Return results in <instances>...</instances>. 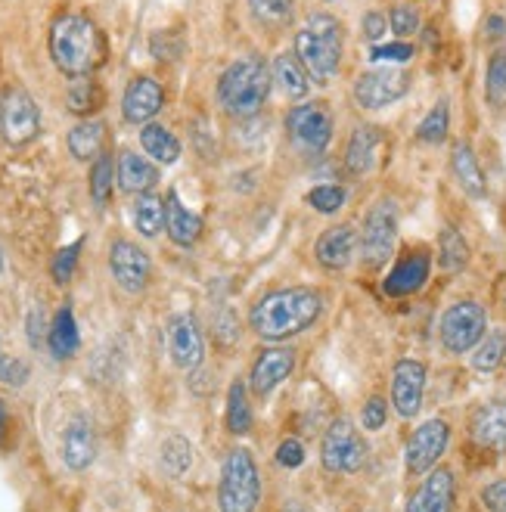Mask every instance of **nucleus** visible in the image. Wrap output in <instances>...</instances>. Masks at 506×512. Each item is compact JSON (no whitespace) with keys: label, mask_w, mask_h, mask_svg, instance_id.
<instances>
[{"label":"nucleus","mask_w":506,"mask_h":512,"mask_svg":"<svg viewBox=\"0 0 506 512\" xmlns=\"http://www.w3.org/2000/svg\"><path fill=\"white\" fill-rule=\"evenodd\" d=\"M423 391H426V367L420 360H398L392 373V407L401 419H413L423 407Z\"/></svg>","instance_id":"obj_15"},{"label":"nucleus","mask_w":506,"mask_h":512,"mask_svg":"<svg viewBox=\"0 0 506 512\" xmlns=\"http://www.w3.org/2000/svg\"><path fill=\"white\" fill-rule=\"evenodd\" d=\"M215 339L221 345H227V348L240 342V320H236L233 308H221L218 311V317H215Z\"/></svg>","instance_id":"obj_44"},{"label":"nucleus","mask_w":506,"mask_h":512,"mask_svg":"<svg viewBox=\"0 0 506 512\" xmlns=\"http://www.w3.org/2000/svg\"><path fill=\"white\" fill-rule=\"evenodd\" d=\"M389 25H392V32L404 41V38L416 35V28H420V13H416L413 7H407V4H398L389 13Z\"/></svg>","instance_id":"obj_43"},{"label":"nucleus","mask_w":506,"mask_h":512,"mask_svg":"<svg viewBox=\"0 0 506 512\" xmlns=\"http://www.w3.org/2000/svg\"><path fill=\"white\" fill-rule=\"evenodd\" d=\"M485 35H488L491 41L503 38V35H506V22H503L500 16H488V22H485Z\"/></svg>","instance_id":"obj_52"},{"label":"nucleus","mask_w":506,"mask_h":512,"mask_svg":"<svg viewBox=\"0 0 506 512\" xmlns=\"http://www.w3.org/2000/svg\"><path fill=\"white\" fill-rule=\"evenodd\" d=\"M395 239H398V205L392 199H379L370 208L361 233V255L367 267H382L389 261L395 252Z\"/></svg>","instance_id":"obj_8"},{"label":"nucleus","mask_w":506,"mask_h":512,"mask_svg":"<svg viewBox=\"0 0 506 512\" xmlns=\"http://www.w3.org/2000/svg\"><path fill=\"white\" fill-rule=\"evenodd\" d=\"M0 274H4V252H0Z\"/></svg>","instance_id":"obj_54"},{"label":"nucleus","mask_w":506,"mask_h":512,"mask_svg":"<svg viewBox=\"0 0 506 512\" xmlns=\"http://www.w3.org/2000/svg\"><path fill=\"white\" fill-rule=\"evenodd\" d=\"M485 97L491 106H503L506 103V47L497 50L488 63L485 72Z\"/></svg>","instance_id":"obj_39"},{"label":"nucleus","mask_w":506,"mask_h":512,"mask_svg":"<svg viewBox=\"0 0 506 512\" xmlns=\"http://www.w3.org/2000/svg\"><path fill=\"white\" fill-rule=\"evenodd\" d=\"M361 419H364V429H367V432H379V429L385 426V419H389V407H385L382 398H370V401L364 404Z\"/></svg>","instance_id":"obj_49"},{"label":"nucleus","mask_w":506,"mask_h":512,"mask_svg":"<svg viewBox=\"0 0 506 512\" xmlns=\"http://www.w3.org/2000/svg\"><path fill=\"white\" fill-rule=\"evenodd\" d=\"M292 370H295V351L292 348H267L255 360L249 388L258 398H267L277 385H283L292 376Z\"/></svg>","instance_id":"obj_18"},{"label":"nucleus","mask_w":506,"mask_h":512,"mask_svg":"<svg viewBox=\"0 0 506 512\" xmlns=\"http://www.w3.org/2000/svg\"><path fill=\"white\" fill-rule=\"evenodd\" d=\"M410 90V78L401 69H370L354 81V103L361 109L379 112L398 103Z\"/></svg>","instance_id":"obj_11"},{"label":"nucleus","mask_w":506,"mask_h":512,"mask_svg":"<svg viewBox=\"0 0 506 512\" xmlns=\"http://www.w3.org/2000/svg\"><path fill=\"white\" fill-rule=\"evenodd\" d=\"M320 311H323L320 292L308 286H289L258 298L249 311V326L261 342H286L302 336L308 326H314Z\"/></svg>","instance_id":"obj_1"},{"label":"nucleus","mask_w":506,"mask_h":512,"mask_svg":"<svg viewBox=\"0 0 506 512\" xmlns=\"http://www.w3.org/2000/svg\"><path fill=\"white\" fill-rule=\"evenodd\" d=\"M488 317L479 301H457L441 317V345L451 354H466L485 339Z\"/></svg>","instance_id":"obj_7"},{"label":"nucleus","mask_w":506,"mask_h":512,"mask_svg":"<svg viewBox=\"0 0 506 512\" xmlns=\"http://www.w3.org/2000/svg\"><path fill=\"white\" fill-rule=\"evenodd\" d=\"M361 35L376 47L385 35H389V19H385L379 10H370V13L361 19Z\"/></svg>","instance_id":"obj_48"},{"label":"nucleus","mask_w":506,"mask_h":512,"mask_svg":"<svg viewBox=\"0 0 506 512\" xmlns=\"http://www.w3.org/2000/svg\"><path fill=\"white\" fill-rule=\"evenodd\" d=\"M106 41L100 28L81 16V13H63L50 28V59L53 66L69 78H87L103 63Z\"/></svg>","instance_id":"obj_2"},{"label":"nucleus","mask_w":506,"mask_h":512,"mask_svg":"<svg viewBox=\"0 0 506 512\" xmlns=\"http://www.w3.org/2000/svg\"><path fill=\"white\" fill-rule=\"evenodd\" d=\"M438 261L448 274H457V270L466 267L469 261V246L463 243V236L454 227H444L441 239H438Z\"/></svg>","instance_id":"obj_36"},{"label":"nucleus","mask_w":506,"mask_h":512,"mask_svg":"<svg viewBox=\"0 0 506 512\" xmlns=\"http://www.w3.org/2000/svg\"><path fill=\"white\" fill-rule=\"evenodd\" d=\"M506 360V333H488L479 345H475V354H472V367L479 373H494L500 364Z\"/></svg>","instance_id":"obj_37"},{"label":"nucleus","mask_w":506,"mask_h":512,"mask_svg":"<svg viewBox=\"0 0 506 512\" xmlns=\"http://www.w3.org/2000/svg\"><path fill=\"white\" fill-rule=\"evenodd\" d=\"M47 345H50V354H53L56 360H69V357L78 351L81 339H78L75 314H72L69 305H63V308L56 311V317H53V323H50V329H47Z\"/></svg>","instance_id":"obj_28"},{"label":"nucleus","mask_w":506,"mask_h":512,"mask_svg":"<svg viewBox=\"0 0 506 512\" xmlns=\"http://www.w3.org/2000/svg\"><path fill=\"white\" fill-rule=\"evenodd\" d=\"M227 429L230 435H249L252 429V407L243 379H236L227 391Z\"/></svg>","instance_id":"obj_33"},{"label":"nucleus","mask_w":506,"mask_h":512,"mask_svg":"<svg viewBox=\"0 0 506 512\" xmlns=\"http://www.w3.org/2000/svg\"><path fill=\"white\" fill-rule=\"evenodd\" d=\"M320 463L326 472H357L367 463V444L348 416H339L320 441Z\"/></svg>","instance_id":"obj_6"},{"label":"nucleus","mask_w":506,"mask_h":512,"mask_svg":"<svg viewBox=\"0 0 506 512\" xmlns=\"http://www.w3.org/2000/svg\"><path fill=\"white\" fill-rule=\"evenodd\" d=\"M140 146H143V153L159 165H174L181 159V140H177L165 125H156V122L143 125Z\"/></svg>","instance_id":"obj_29"},{"label":"nucleus","mask_w":506,"mask_h":512,"mask_svg":"<svg viewBox=\"0 0 506 512\" xmlns=\"http://www.w3.org/2000/svg\"><path fill=\"white\" fill-rule=\"evenodd\" d=\"M286 512H305L302 506H292V509H286Z\"/></svg>","instance_id":"obj_55"},{"label":"nucleus","mask_w":506,"mask_h":512,"mask_svg":"<svg viewBox=\"0 0 506 512\" xmlns=\"http://www.w3.org/2000/svg\"><path fill=\"white\" fill-rule=\"evenodd\" d=\"M252 7V16L261 22V25H283L292 19V0H249Z\"/></svg>","instance_id":"obj_40"},{"label":"nucleus","mask_w":506,"mask_h":512,"mask_svg":"<svg viewBox=\"0 0 506 512\" xmlns=\"http://www.w3.org/2000/svg\"><path fill=\"white\" fill-rule=\"evenodd\" d=\"M59 457H63L66 469L72 472H84L91 469L97 460V435L87 416H72L66 429H63V441H59Z\"/></svg>","instance_id":"obj_16"},{"label":"nucleus","mask_w":506,"mask_h":512,"mask_svg":"<svg viewBox=\"0 0 506 512\" xmlns=\"http://www.w3.org/2000/svg\"><path fill=\"white\" fill-rule=\"evenodd\" d=\"M305 199H308L311 208H317L320 215H336L339 208L345 205L348 193L342 187H336V184H323V187H314Z\"/></svg>","instance_id":"obj_41"},{"label":"nucleus","mask_w":506,"mask_h":512,"mask_svg":"<svg viewBox=\"0 0 506 512\" xmlns=\"http://www.w3.org/2000/svg\"><path fill=\"white\" fill-rule=\"evenodd\" d=\"M0 131L10 146H25L41 134V109L32 94L22 87H10L0 100Z\"/></svg>","instance_id":"obj_9"},{"label":"nucleus","mask_w":506,"mask_h":512,"mask_svg":"<svg viewBox=\"0 0 506 512\" xmlns=\"http://www.w3.org/2000/svg\"><path fill=\"white\" fill-rule=\"evenodd\" d=\"M165 106V90L156 78L140 75L128 84L122 97V115L131 125H150Z\"/></svg>","instance_id":"obj_17"},{"label":"nucleus","mask_w":506,"mask_h":512,"mask_svg":"<svg viewBox=\"0 0 506 512\" xmlns=\"http://www.w3.org/2000/svg\"><path fill=\"white\" fill-rule=\"evenodd\" d=\"M482 506L488 512H506V478H497L482 491Z\"/></svg>","instance_id":"obj_50"},{"label":"nucleus","mask_w":506,"mask_h":512,"mask_svg":"<svg viewBox=\"0 0 506 512\" xmlns=\"http://www.w3.org/2000/svg\"><path fill=\"white\" fill-rule=\"evenodd\" d=\"M370 59L373 63H407L413 59V47L407 41H395V44H376L370 50Z\"/></svg>","instance_id":"obj_45"},{"label":"nucleus","mask_w":506,"mask_h":512,"mask_svg":"<svg viewBox=\"0 0 506 512\" xmlns=\"http://www.w3.org/2000/svg\"><path fill=\"white\" fill-rule=\"evenodd\" d=\"M379 140H382L379 128H370V125L357 128V131L351 134L348 149H345V168H348L354 177H364V174L373 171L376 153H379Z\"/></svg>","instance_id":"obj_25"},{"label":"nucleus","mask_w":506,"mask_h":512,"mask_svg":"<svg viewBox=\"0 0 506 512\" xmlns=\"http://www.w3.org/2000/svg\"><path fill=\"white\" fill-rule=\"evenodd\" d=\"M274 75L258 56H243L218 78V103L233 118H255L271 97Z\"/></svg>","instance_id":"obj_4"},{"label":"nucleus","mask_w":506,"mask_h":512,"mask_svg":"<svg viewBox=\"0 0 506 512\" xmlns=\"http://www.w3.org/2000/svg\"><path fill=\"white\" fill-rule=\"evenodd\" d=\"M451 171L457 177V184L463 187L466 196L472 199H485L488 187H485V174L479 168V159H475L472 146L469 143H457L454 153H451Z\"/></svg>","instance_id":"obj_26"},{"label":"nucleus","mask_w":506,"mask_h":512,"mask_svg":"<svg viewBox=\"0 0 506 512\" xmlns=\"http://www.w3.org/2000/svg\"><path fill=\"white\" fill-rule=\"evenodd\" d=\"M305 463V444L299 438H283L277 447V466L283 469H299Z\"/></svg>","instance_id":"obj_47"},{"label":"nucleus","mask_w":506,"mask_h":512,"mask_svg":"<svg viewBox=\"0 0 506 512\" xmlns=\"http://www.w3.org/2000/svg\"><path fill=\"white\" fill-rule=\"evenodd\" d=\"M342 47H345V28L330 13H314L308 28L295 35V56L305 66L311 84L326 87L342 69Z\"/></svg>","instance_id":"obj_3"},{"label":"nucleus","mask_w":506,"mask_h":512,"mask_svg":"<svg viewBox=\"0 0 506 512\" xmlns=\"http://www.w3.org/2000/svg\"><path fill=\"white\" fill-rule=\"evenodd\" d=\"M28 342H32V348H41V342H44V314H41V308H35L32 314H28Z\"/></svg>","instance_id":"obj_51"},{"label":"nucleus","mask_w":506,"mask_h":512,"mask_svg":"<svg viewBox=\"0 0 506 512\" xmlns=\"http://www.w3.org/2000/svg\"><path fill=\"white\" fill-rule=\"evenodd\" d=\"M274 84H280V90L289 97V100H305L308 90H311V78L305 72V66L299 63V56L295 53H280L274 59Z\"/></svg>","instance_id":"obj_27"},{"label":"nucleus","mask_w":506,"mask_h":512,"mask_svg":"<svg viewBox=\"0 0 506 512\" xmlns=\"http://www.w3.org/2000/svg\"><path fill=\"white\" fill-rule=\"evenodd\" d=\"M168 354L177 370H199L205 357V342L199 333V323L193 314H177L168 323Z\"/></svg>","instance_id":"obj_13"},{"label":"nucleus","mask_w":506,"mask_h":512,"mask_svg":"<svg viewBox=\"0 0 506 512\" xmlns=\"http://www.w3.org/2000/svg\"><path fill=\"white\" fill-rule=\"evenodd\" d=\"M0 382H7L13 388H22L28 382V367L22 364V360L10 357L4 348H0Z\"/></svg>","instance_id":"obj_46"},{"label":"nucleus","mask_w":506,"mask_h":512,"mask_svg":"<svg viewBox=\"0 0 506 512\" xmlns=\"http://www.w3.org/2000/svg\"><path fill=\"white\" fill-rule=\"evenodd\" d=\"M165 230L171 236V243L177 246H193L202 236V218L181 202L177 193L165 196Z\"/></svg>","instance_id":"obj_24"},{"label":"nucleus","mask_w":506,"mask_h":512,"mask_svg":"<svg viewBox=\"0 0 506 512\" xmlns=\"http://www.w3.org/2000/svg\"><path fill=\"white\" fill-rule=\"evenodd\" d=\"M472 438L488 450H503L506 447V404L494 401L475 410L472 423H469Z\"/></svg>","instance_id":"obj_23"},{"label":"nucleus","mask_w":506,"mask_h":512,"mask_svg":"<svg viewBox=\"0 0 506 512\" xmlns=\"http://www.w3.org/2000/svg\"><path fill=\"white\" fill-rule=\"evenodd\" d=\"M131 218L140 236L153 239L165 230V199H159L156 193H140L134 196L131 205Z\"/></svg>","instance_id":"obj_31"},{"label":"nucleus","mask_w":506,"mask_h":512,"mask_svg":"<svg viewBox=\"0 0 506 512\" xmlns=\"http://www.w3.org/2000/svg\"><path fill=\"white\" fill-rule=\"evenodd\" d=\"M429 267H432V261H429V252H426V249L407 252V255L395 264L392 274L385 277V283H382L385 295L401 298V295L420 292V289L426 286V280H429Z\"/></svg>","instance_id":"obj_20"},{"label":"nucleus","mask_w":506,"mask_h":512,"mask_svg":"<svg viewBox=\"0 0 506 512\" xmlns=\"http://www.w3.org/2000/svg\"><path fill=\"white\" fill-rule=\"evenodd\" d=\"M289 137L305 146L308 153H323L333 140V112L326 103H302L286 115Z\"/></svg>","instance_id":"obj_10"},{"label":"nucleus","mask_w":506,"mask_h":512,"mask_svg":"<svg viewBox=\"0 0 506 512\" xmlns=\"http://www.w3.org/2000/svg\"><path fill=\"white\" fill-rule=\"evenodd\" d=\"M81 246H84V239H78V243L66 246V249H59L56 258H53V267H50V274L56 283H69L72 274H75V264H78V255H81Z\"/></svg>","instance_id":"obj_42"},{"label":"nucleus","mask_w":506,"mask_h":512,"mask_svg":"<svg viewBox=\"0 0 506 512\" xmlns=\"http://www.w3.org/2000/svg\"><path fill=\"white\" fill-rule=\"evenodd\" d=\"M448 131H451V106H448V100H438L420 122V128H416V140L435 146V143L448 140Z\"/></svg>","instance_id":"obj_35"},{"label":"nucleus","mask_w":506,"mask_h":512,"mask_svg":"<svg viewBox=\"0 0 506 512\" xmlns=\"http://www.w3.org/2000/svg\"><path fill=\"white\" fill-rule=\"evenodd\" d=\"M109 267H112L115 283L122 286L125 292H143L146 283H150V274H153L150 255H146L140 246L128 243V239H118V243H112Z\"/></svg>","instance_id":"obj_14"},{"label":"nucleus","mask_w":506,"mask_h":512,"mask_svg":"<svg viewBox=\"0 0 506 512\" xmlns=\"http://www.w3.org/2000/svg\"><path fill=\"white\" fill-rule=\"evenodd\" d=\"M115 180H118V187H122V193H131V196L153 193V187L159 184V168L150 159H143L128 149V153L118 156Z\"/></svg>","instance_id":"obj_22"},{"label":"nucleus","mask_w":506,"mask_h":512,"mask_svg":"<svg viewBox=\"0 0 506 512\" xmlns=\"http://www.w3.org/2000/svg\"><path fill=\"white\" fill-rule=\"evenodd\" d=\"M448 441H451V426L444 423V419H429V423H423L407 441V469L413 475L432 472L441 454L448 450Z\"/></svg>","instance_id":"obj_12"},{"label":"nucleus","mask_w":506,"mask_h":512,"mask_svg":"<svg viewBox=\"0 0 506 512\" xmlns=\"http://www.w3.org/2000/svg\"><path fill=\"white\" fill-rule=\"evenodd\" d=\"M454 497H457L454 472L451 469H435V472H429V478L410 497L407 512H454Z\"/></svg>","instance_id":"obj_19"},{"label":"nucleus","mask_w":506,"mask_h":512,"mask_svg":"<svg viewBox=\"0 0 506 512\" xmlns=\"http://www.w3.org/2000/svg\"><path fill=\"white\" fill-rule=\"evenodd\" d=\"M261 500V475L255 457L246 447H236L227 454L218 485V506L221 512H255Z\"/></svg>","instance_id":"obj_5"},{"label":"nucleus","mask_w":506,"mask_h":512,"mask_svg":"<svg viewBox=\"0 0 506 512\" xmlns=\"http://www.w3.org/2000/svg\"><path fill=\"white\" fill-rule=\"evenodd\" d=\"M314 252H317L320 267H326V270H345L354 261V252H357V233H354V227H348V224L330 227L317 239Z\"/></svg>","instance_id":"obj_21"},{"label":"nucleus","mask_w":506,"mask_h":512,"mask_svg":"<svg viewBox=\"0 0 506 512\" xmlns=\"http://www.w3.org/2000/svg\"><path fill=\"white\" fill-rule=\"evenodd\" d=\"M159 463L165 469V475L171 478H181L187 475V469L193 466V447L184 435H168L162 441V450H159Z\"/></svg>","instance_id":"obj_34"},{"label":"nucleus","mask_w":506,"mask_h":512,"mask_svg":"<svg viewBox=\"0 0 506 512\" xmlns=\"http://www.w3.org/2000/svg\"><path fill=\"white\" fill-rule=\"evenodd\" d=\"M66 103H69V112H75L81 118H91L103 106V90H100V84L91 75H87V78H72Z\"/></svg>","instance_id":"obj_32"},{"label":"nucleus","mask_w":506,"mask_h":512,"mask_svg":"<svg viewBox=\"0 0 506 512\" xmlns=\"http://www.w3.org/2000/svg\"><path fill=\"white\" fill-rule=\"evenodd\" d=\"M112 184H115V165H112V156L103 153V156H97L94 165H91V199H94L97 208L109 205V199H112Z\"/></svg>","instance_id":"obj_38"},{"label":"nucleus","mask_w":506,"mask_h":512,"mask_svg":"<svg viewBox=\"0 0 506 512\" xmlns=\"http://www.w3.org/2000/svg\"><path fill=\"white\" fill-rule=\"evenodd\" d=\"M7 423H10V413L4 407V401H0V441H4V432H7Z\"/></svg>","instance_id":"obj_53"},{"label":"nucleus","mask_w":506,"mask_h":512,"mask_svg":"<svg viewBox=\"0 0 506 512\" xmlns=\"http://www.w3.org/2000/svg\"><path fill=\"white\" fill-rule=\"evenodd\" d=\"M103 140H106V125L94 122V118H84L81 125L69 131V153L78 162H94L103 156Z\"/></svg>","instance_id":"obj_30"}]
</instances>
